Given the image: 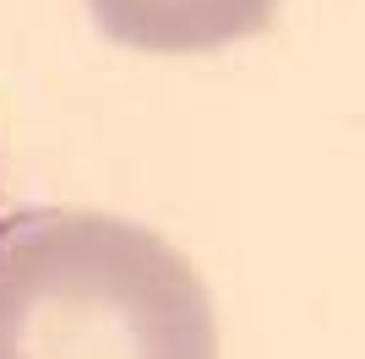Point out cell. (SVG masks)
<instances>
[{
	"mask_svg": "<svg viewBox=\"0 0 365 359\" xmlns=\"http://www.w3.org/2000/svg\"><path fill=\"white\" fill-rule=\"evenodd\" d=\"M0 359H218L213 299L153 229L88 207L0 218Z\"/></svg>",
	"mask_w": 365,
	"mask_h": 359,
	"instance_id": "6da1fadb",
	"label": "cell"
},
{
	"mask_svg": "<svg viewBox=\"0 0 365 359\" xmlns=\"http://www.w3.org/2000/svg\"><path fill=\"white\" fill-rule=\"evenodd\" d=\"M98 28L148 55H202L251 38L278 16V0H88Z\"/></svg>",
	"mask_w": 365,
	"mask_h": 359,
	"instance_id": "7a4b0ae2",
	"label": "cell"
}]
</instances>
